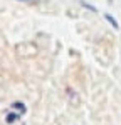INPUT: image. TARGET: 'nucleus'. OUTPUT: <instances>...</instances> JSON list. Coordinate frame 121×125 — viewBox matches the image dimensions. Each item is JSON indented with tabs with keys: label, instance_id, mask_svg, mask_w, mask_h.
Wrapping results in <instances>:
<instances>
[{
	"label": "nucleus",
	"instance_id": "nucleus-2",
	"mask_svg": "<svg viewBox=\"0 0 121 125\" xmlns=\"http://www.w3.org/2000/svg\"><path fill=\"white\" fill-rule=\"evenodd\" d=\"M104 19L108 20L111 23V27H114V29H120V25H118V22H116V19L113 17V15H109V13H104Z\"/></svg>",
	"mask_w": 121,
	"mask_h": 125
},
{
	"label": "nucleus",
	"instance_id": "nucleus-1",
	"mask_svg": "<svg viewBox=\"0 0 121 125\" xmlns=\"http://www.w3.org/2000/svg\"><path fill=\"white\" fill-rule=\"evenodd\" d=\"M20 115L19 114H15V112H10V114H7V117H5V122L7 124H14L15 120H19Z\"/></svg>",
	"mask_w": 121,
	"mask_h": 125
},
{
	"label": "nucleus",
	"instance_id": "nucleus-3",
	"mask_svg": "<svg viewBox=\"0 0 121 125\" xmlns=\"http://www.w3.org/2000/svg\"><path fill=\"white\" fill-rule=\"evenodd\" d=\"M14 108H17V110H20V112H22V114H25V105H24V104H22V102H14Z\"/></svg>",
	"mask_w": 121,
	"mask_h": 125
}]
</instances>
